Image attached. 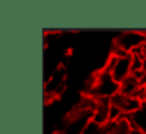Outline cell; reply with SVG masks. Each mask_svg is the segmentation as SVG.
Returning <instances> with one entry per match:
<instances>
[{"label":"cell","instance_id":"3957f363","mask_svg":"<svg viewBox=\"0 0 146 134\" xmlns=\"http://www.w3.org/2000/svg\"><path fill=\"white\" fill-rule=\"evenodd\" d=\"M145 44H146V31L127 30V31H121L119 34H116L113 37V48L123 50L129 55L138 53Z\"/></svg>","mask_w":146,"mask_h":134},{"label":"cell","instance_id":"8992f818","mask_svg":"<svg viewBox=\"0 0 146 134\" xmlns=\"http://www.w3.org/2000/svg\"><path fill=\"white\" fill-rule=\"evenodd\" d=\"M110 108H111V100L98 98L96 108L93 111V122H96L101 126H107L110 123Z\"/></svg>","mask_w":146,"mask_h":134},{"label":"cell","instance_id":"4fadbf2b","mask_svg":"<svg viewBox=\"0 0 146 134\" xmlns=\"http://www.w3.org/2000/svg\"><path fill=\"white\" fill-rule=\"evenodd\" d=\"M145 89H146V83H145Z\"/></svg>","mask_w":146,"mask_h":134},{"label":"cell","instance_id":"8fae6325","mask_svg":"<svg viewBox=\"0 0 146 134\" xmlns=\"http://www.w3.org/2000/svg\"><path fill=\"white\" fill-rule=\"evenodd\" d=\"M143 73L146 75V59H145V65H143Z\"/></svg>","mask_w":146,"mask_h":134},{"label":"cell","instance_id":"277c9868","mask_svg":"<svg viewBox=\"0 0 146 134\" xmlns=\"http://www.w3.org/2000/svg\"><path fill=\"white\" fill-rule=\"evenodd\" d=\"M66 80H68V72L63 64H58L54 70L50 72L49 78L44 83V97L46 101L49 100H55L63 93L64 87H66Z\"/></svg>","mask_w":146,"mask_h":134},{"label":"cell","instance_id":"ba28073f","mask_svg":"<svg viewBox=\"0 0 146 134\" xmlns=\"http://www.w3.org/2000/svg\"><path fill=\"white\" fill-rule=\"evenodd\" d=\"M129 120L132 123V128L146 134V103H143L138 111H135L133 114L129 115Z\"/></svg>","mask_w":146,"mask_h":134},{"label":"cell","instance_id":"9c48e42d","mask_svg":"<svg viewBox=\"0 0 146 134\" xmlns=\"http://www.w3.org/2000/svg\"><path fill=\"white\" fill-rule=\"evenodd\" d=\"M104 129V126H101V125H98L96 122H90L88 125H86L85 131H83V134H99L101 131Z\"/></svg>","mask_w":146,"mask_h":134},{"label":"cell","instance_id":"7a4b0ae2","mask_svg":"<svg viewBox=\"0 0 146 134\" xmlns=\"http://www.w3.org/2000/svg\"><path fill=\"white\" fill-rule=\"evenodd\" d=\"M104 67L121 84L126 78H129L132 75V55L123 52V50L113 48Z\"/></svg>","mask_w":146,"mask_h":134},{"label":"cell","instance_id":"52a82bcc","mask_svg":"<svg viewBox=\"0 0 146 134\" xmlns=\"http://www.w3.org/2000/svg\"><path fill=\"white\" fill-rule=\"evenodd\" d=\"M143 86H145V83H143L140 78H137L135 75H130L129 78H126V80L119 84V93L135 97L137 92H138Z\"/></svg>","mask_w":146,"mask_h":134},{"label":"cell","instance_id":"6da1fadb","mask_svg":"<svg viewBox=\"0 0 146 134\" xmlns=\"http://www.w3.org/2000/svg\"><path fill=\"white\" fill-rule=\"evenodd\" d=\"M116 93H119V83L111 76L107 69H101L96 75L90 78L88 89L85 95L94 97V98H108L111 100Z\"/></svg>","mask_w":146,"mask_h":134},{"label":"cell","instance_id":"5b68a950","mask_svg":"<svg viewBox=\"0 0 146 134\" xmlns=\"http://www.w3.org/2000/svg\"><path fill=\"white\" fill-rule=\"evenodd\" d=\"M111 105L116 106L124 115H130L135 111H138L143 103L140 101L138 98H135V97L124 95V93H116V95L111 98Z\"/></svg>","mask_w":146,"mask_h":134},{"label":"cell","instance_id":"30bf717a","mask_svg":"<svg viewBox=\"0 0 146 134\" xmlns=\"http://www.w3.org/2000/svg\"><path fill=\"white\" fill-rule=\"evenodd\" d=\"M138 53H140V55H141V56H143V58H145V59H146V44H145V45H143V47H141V50H140V52H138Z\"/></svg>","mask_w":146,"mask_h":134},{"label":"cell","instance_id":"7c38bea8","mask_svg":"<svg viewBox=\"0 0 146 134\" xmlns=\"http://www.w3.org/2000/svg\"><path fill=\"white\" fill-rule=\"evenodd\" d=\"M52 134H58V133H55V131H54V133H52Z\"/></svg>","mask_w":146,"mask_h":134}]
</instances>
